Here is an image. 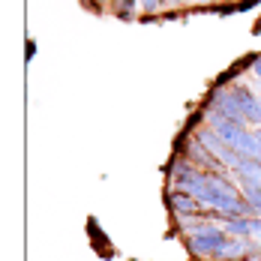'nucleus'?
I'll use <instances>...</instances> for the list:
<instances>
[{
    "instance_id": "obj_1",
    "label": "nucleus",
    "mask_w": 261,
    "mask_h": 261,
    "mask_svg": "<svg viewBox=\"0 0 261 261\" xmlns=\"http://www.w3.org/2000/svg\"><path fill=\"white\" fill-rule=\"evenodd\" d=\"M228 231L222 228V225H213L207 222L204 228H198L195 234L183 237L186 240V249L195 255V258H207V261H216L219 258V252L225 249V243H228Z\"/></svg>"
},
{
    "instance_id": "obj_4",
    "label": "nucleus",
    "mask_w": 261,
    "mask_h": 261,
    "mask_svg": "<svg viewBox=\"0 0 261 261\" xmlns=\"http://www.w3.org/2000/svg\"><path fill=\"white\" fill-rule=\"evenodd\" d=\"M237 96V102H240V108H243V114H246V120H252V123H261V99L249 90V87H243V84H237V87H231Z\"/></svg>"
},
{
    "instance_id": "obj_8",
    "label": "nucleus",
    "mask_w": 261,
    "mask_h": 261,
    "mask_svg": "<svg viewBox=\"0 0 261 261\" xmlns=\"http://www.w3.org/2000/svg\"><path fill=\"white\" fill-rule=\"evenodd\" d=\"M252 72H255V75L261 79V54L255 57V60H252Z\"/></svg>"
},
{
    "instance_id": "obj_9",
    "label": "nucleus",
    "mask_w": 261,
    "mask_h": 261,
    "mask_svg": "<svg viewBox=\"0 0 261 261\" xmlns=\"http://www.w3.org/2000/svg\"><path fill=\"white\" fill-rule=\"evenodd\" d=\"M33 54H36V42H27V60H30Z\"/></svg>"
},
{
    "instance_id": "obj_5",
    "label": "nucleus",
    "mask_w": 261,
    "mask_h": 261,
    "mask_svg": "<svg viewBox=\"0 0 261 261\" xmlns=\"http://www.w3.org/2000/svg\"><path fill=\"white\" fill-rule=\"evenodd\" d=\"M243 195H246V201L261 213V186H243Z\"/></svg>"
},
{
    "instance_id": "obj_2",
    "label": "nucleus",
    "mask_w": 261,
    "mask_h": 261,
    "mask_svg": "<svg viewBox=\"0 0 261 261\" xmlns=\"http://www.w3.org/2000/svg\"><path fill=\"white\" fill-rule=\"evenodd\" d=\"M204 108L213 111V114H222V117H228V120H234V123H249L246 120V114H243V108L237 102L234 90H222V87H213L207 93V99H204Z\"/></svg>"
},
{
    "instance_id": "obj_7",
    "label": "nucleus",
    "mask_w": 261,
    "mask_h": 261,
    "mask_svg": "<svg viewBox=\"0 0 261 261\" xmlns=\"http://www.w3.org/2000/svg\"><path fill=\"white\" fill-rule=\"evenodd\" d=\"M261 0H243V3H237V12H246V9H252V6H258Z\"/></svg>"
},
{
    "instance_id": "obj_6",
    "label": "nucleus",
    "mask_w": 261,
    "mask_h": 261,
    "mask_svg": "<svg viewBox=\"0 0 261 261\" xmlns=\"http://www.w3.org/2000/svg\"><path fill=\"white\" fill-rule=\"evenodd\" d=\"M162 3H165V0H141V6H144L147 12H156V9L162 6Z\"/></svg>"
},
{
    "instance_id": "obj_10",
    "label": "nucleus",
    "mask_w": 261,
    "mask_h": 261,
    "mask_svg": "<svg viewBox=\"0 0 261 261\" xmlns=\"http://www.w3.org/2000/svg\"><path fill=\"white\" fill-rule=\"evenodd\" d=\"M201 3H207V0H201Z\"/></svg>"
},
{
    "instance_id": "obj_3",
    "label": "nucleus",
    "mask_w": 261,
    "mask_h": 261,
    "mask_svg": "<svg viewBox=\"0 0 261 261\" xmlns=\"http://www.w3.org/2000/svg\"><path fill=\"white\" fill-rule=\"evenodd\" d=\"M165 207L171 210V216H192V213H201V201H198V195H192V192H186L180 186H171L168 192H165Z\"/></svg>"
}]
</instances>
